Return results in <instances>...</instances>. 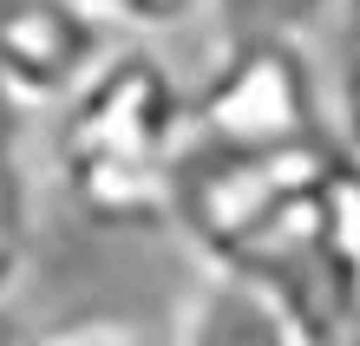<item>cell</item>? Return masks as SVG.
<instances>
[{"instance_id": "8", "label": "cell", "mask_w": 360, "mask_h": 346, "mask_svg": "<svg viewBox=\"0 0 360 346\" xmlns=\"http://www.w3.org/2000/svg\"><path fill=\"white\" fill-rule=\"evenodd\" d=\"M92 7L112 20L118 33H131V39H158L164 33H184V27H197V20L217 7V0H92Z\"/></svg>"}, {"instance_id": "1", "label": "cell", "mask_w": 360, "mask_h": 346, "mask_svg": "<svg viewBox=\"0 0 360 346\" xmlns=\"http://www.w3.org/2000/svg\"><path fill=\"white\" fill-rule=\"evenodd\" d=\"M171 229L203 274L269 294L308 346H360V170L334 138L184 157Z\"/></svg>"}, {"instance_id": "5", "label": "cell", "mask_w": 360, "mask_h": 346, "mask_svg": "<svg viewBox=\"0 0 360 346\" xmlns=\"http://www.w3.org/2000/svg\"><path fill=\"white\" fill-rule=\"evenodd\" d=\"M20 105L0 92V314H13V294L39 248V183H33V144Z\"/></svg>"}, {"instance_id": "7", "label": "cell", "mask_w": 360, "mask_h": 346, "mask_svg": "<svg viewBox=\"0 0 360 346\" xmlns=\"http://www.w3.org/2000/svg\"><path fill=\"white\" fill-rule=\"evenodd\" d=\"M20 346H164L151 327H138L131 314H66V320H53V327H33V333H20Z\"/></svg>"}, {"instance_id": "6", "label": "cell", "mask_w": 360, "mask_h": 346, "mask_svg": "<svg viewBox=\"0 0 360 346\" xmlns=\"http://www.w3.org/2000/svg\"><path fill=\"white\" fill-rule=\"evenodd\" d=\"M328 131L334 144L354 157L360 170V0H354V13H347V33H341V46H334V72H328Z\"/></svg>"}, {"instance_id": "9", "label": "cell", "mask_w": 360, "mask_h": 346, "mask_svg": "<svg viewBox=\"0 0 360 346\" xmlns=\"http://www.w3.org/2000/svg\"><path fill=\"white\" fill-rule=\"evenodd\" d=\"M7 13H13V0H0V20H7Z\"/></svg>"}, {"instance_id": "3", "label": "cell", "mask_w": 360, "mask_h": 346, "mask_svg": "<svg viewBox=\"0 0 360 346\" xmlns=\"http://www.w3.org/2000/svg\"><path fill=\"white\" fill-rule=\"evenodd\" d=\"M328 131V79L288 33H236L190 85V157H256Z\"/></svg>"}, {"instance_id": "4", "label": "cell", "mask_w": 360, "mask_h": 346, "mask_svg": "<svg viewBox=\"0 0 360 346\" xmlns=\"http://www.w3.org/2000/svg\"><path fill=\"white\" fill-rule=\"evenodd\" d=\"M164 346H308V340L269 294L243 288L229 274H197V288L171 314Z\"/></svg>"}, {"instance_id": "2", "label": "cell", "mask_w": 360, "mask_h": 346, "mask_svg": "<svg viewBox=\"0 0 360 346\" xmlns=\"http://www.w3.org/2000/svg\"><path fill=\"white\" fill-rule=\"evenodd\" d=\"M190 157V85L151 39H124L53 112V164L66 197L105 229H171Z\"/></svg>"}]
</instances>
